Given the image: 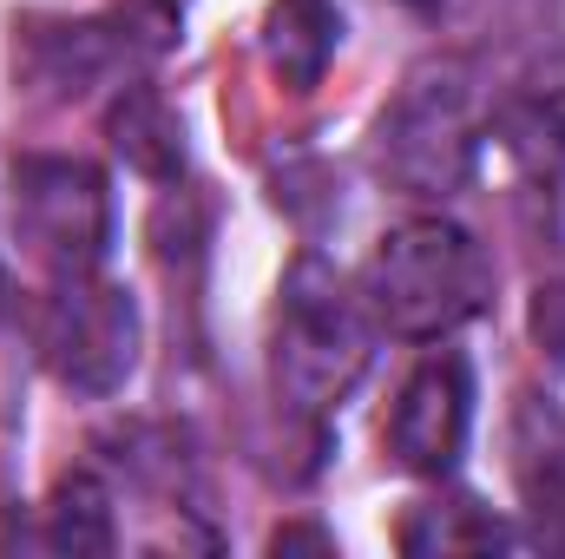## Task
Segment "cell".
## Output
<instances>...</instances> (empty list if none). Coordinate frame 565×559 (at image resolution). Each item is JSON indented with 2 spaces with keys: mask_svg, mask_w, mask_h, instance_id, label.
I'll use <instances>...</instances> for the list:
<instances>
[{
  "mask_svg": "<svg viewBox=\"0 0 565 559\" xmlns=\"http://www.w3.org/2000/svg\"><path fill=\"white\" fill-rule=\"evenodd\" d=\"M487 289H493L487 251L473 244V231H460L440 211L395 224L355 277L369 323L382 336H402V342L454 336L460 323H473L487 309Z\"/></svg>",
  "mask_w": 565,
  "mask_h": 559,
  "instance_id": "obj_1",
  "label": "cell"
},
{
  "mask_svg": "<svg viewBox=\"0 0 565 559\" xmlns=\"http://www.w3.org/2000/svg\"><path fill=\"white\" fill-rule=\"evenodd\" d=\"M480 139H487V93H480V73L454 53H434L422 60L402 93L382 106L375 119V171L402 191V198H422L440 204L454 191H467L473 165H480Z\"/></svg>",
  "mask_w": 565,
  "mask_h": 559,
  "instance_id": "obj_2",
  "label": "cell"
},
{
  "mask_svg": "<svg viewBox=\"0 0 565 559\" xmlns=\"http://www.w3.org/2000/svg\"><path fill=\"white\" fill-rule=\"evenodd\" d=\"M375 323L362 296H349L316 257H302L277 303V336H270V389L289 415L316 421L329 415L369 369Z\"/></svg>",
  "mask_w": 565,
  "mask_h": 559,
  "instance_id": "obj_3",
  "label": "cell"
},
{
  "mask_svg": "<svg viewBox=\"0 0 565 559\" xmlns=\"http://www.w3.org/2000/svg\"><path fill=\"white\" fill-rule=\"evenodd\" d=\"M13 80L53 106L86 99L93 86H126L171 46V7H119L93 20H20L13 27Z\"/></svg>",
  "mask_w": 565,
  "mask_h": 559,
  "instance_id": "obj_4",
  "label": "cell"
},
{
  "mask_svg": "<svg viewBox=\"0 0 565 559\" xmlns=\"http://www.w3.org/2000/svg\"><path fill=\"white\" fill-rule=\"evenodd\" d=\"M13 231L46 277H93L113 251L106 171L66 151H26L13 165Z\"/></svg>",
  "mask_w": 565,
  "mask_h": 559,
  "instance_id": "obj_5",
  "label": "cell"
},
{
  "mask_svg": "<svg viewBox=\"0 0 565 559\" xmlns=\"http://www.w3.org/2000/svg\"><path fill=\"white\" fill-rule=\"evenodd\" d=\"M33 349L73 395H119L139 369V309L119 283L93 277H46L33 309Z\"/></svg>",
  "mask_w": 565,
  "mask_h": 559,
  "instance_id": "obj_6",
  "label": "cell"
},
{
  "mask_svg": "<svg viewBox=\"0 0 565 559\" xmlns=\"http://www.w3.org/2000/svg\"><path fill=\"white\" fill-rule=\"evenodd\" d=\"M467 434H473V376L460 356H427L422 369L402 382L395 409H388V454L427 474V481H447L467 454Z\"/></svg>",
  "mask_w": 565,
  "mask_h": 559,
  "instance_id": "obj_7",
  "label": "cell"
},
{
  "mask_svg": "<svg viewBox=\"0 0 565 559\" xmlns=\"http://www.w3.org/2000/svg\"><path fill=\"white\" fill-rule=\"evenodd\" d=\"M507 151L533 171V178H559L565 171V53H546L540 66H526L513 80V93L493 113Z\"/></svg>",
  "mask_w": 565,
  "mask_h": 559,
  "instance_id": "obj_8",
  "label": "cell"
},
{
  "mask_svg": "<svg viewBox=\"0 0 565 559\" xmlns=\"http://www.w3.org/2000/svg\"><path fill=\"white\" fill-rule=\"evenodd\" d=\"M106 139L113 151L151 178V184H178L184 178V119L164 106V93L158 86H145V80H126L119 86V99H113V113H106Z\"/></svg>",
  "mask_w": 565,
  "mask_h": 559,
  "instance_id": "obj_9",
  "label": "cell"
},
{
  "mask_svg": "<svg viewBox=\"0 0 565 559\" xmlns=\"http://www.w3.org/2000/svg\"><path fill=\"white\" fill-rule=\"evenodd\" d=\"M342 46V13L335 0H270L264 13V60L282 86L309 93Z\"/></svg>",
  "mask_w": 565,
  "mask_h": 559,
  "instance_id": "obj_10",
  "label": "cell"
},
{
  "mask_svg": "<svg viewBox=\"0 0 565 559\" xmlns=\"http://www.w3.org/2000/svg\"><path fill=\"white\" fill-rule=\"evenodd\" d=\"M46 547L53 553H113V494L99 474H66L46 500Z\"/></svg>",
  "mask_w": 565,
  "mask_h": 559,
  "instance_id": "obj_11",
  "label": "cell"
},
{
  "mask_svg": "<svg viewBox=\"0 0 565 559\" xmlns=\"http://www.w3.org/2000/svg\"><path fill=\"white\" fill-rule=\"evenodd\" d=\"M513 534L487 514V507H473V500H447V507H422L408 527H402V547L408 553H493V547H507Z\"/></svg>",
  "mask_w": 565,
  "mask_h": 559,
  "instance_id": "obj_12",
  "label": "cell"
},
{
  "mask_svg": "<svg viewBox=\"0 0 565 559\" xmlns=\"http://www.w3.org/2000/svg\"><path fill=\"white\" fill-rule=\"evenodd\" d=\"M520 500L540 547H565V441L520 447Z\"/></svg>",
  "mask_w": 565,
  "mask_h": 559,
  "instance_id": "obj_13",
  "label": "cell"
},
{
  "mask_svg": "<svg viewBox=\"0 0 565 559\" xmlns=\"http://www.w3.org/2000/svg\"><path fill=\"white\" fill-rule=\"evenodd\" d=\"M526 329H533L540 356H546L553 369H565V277H553V283H540V289H533Z\"/></svg>",
  "mask_w": 565,
  "mask_h": 559,
  "instance_id": "obj_14",
  "label": "cell"
},
{
  "mask_svg": "<svg viewBox=\"0 0 565 559\" xmlns=\"http://www.w3.org/2000/svg\"><path fill=\"white\" fill-rule=\"evenodd\" d=\"M270 547H277V553H296V547H316V553H329L335 540H329V534H309V527H282Z\"/></svg>",
  "mask_w": 565,
  "mask_h": 559,
  "instance_id": "obj_15",
  "label": "cell"
},
{
  "mask_svg": "<svg viewBox=\"0 0 565 559\" xmlns=\"http://www.w3.org/2000/svg\"><path fill=\"white\" fill-rule=\"evenodd\" d=\"M395 7H408V13H440L447 0H395Z\"/></svg>",
  "mask_w": 565,
  "mask_h": 559,
  "instance_id": "obj_16",
  "label": "cell"
}]
</instances>
